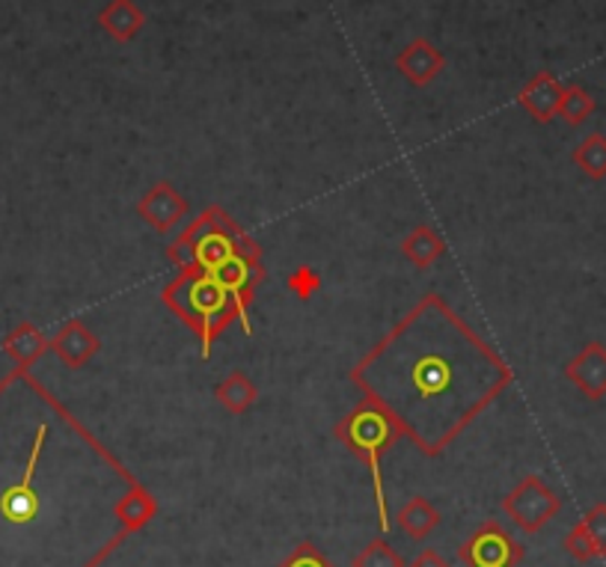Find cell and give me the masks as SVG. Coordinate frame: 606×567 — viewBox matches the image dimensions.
I'll use <instances>...</instances> for the list:
<instances>
[{"mask_svg": "<svg viewBox=\"0 0 606 567\" xmlns=\"http://www.w3.org/2000/svg\"><path fill=\"white\" fill-rule=\"evenodd\" d=\"M515 372L441 294H425L357 366L351 384L437 458L478 413L512 386Z\"/></svg>", "mask_w": 606, "mask_h": 567, "instance_id": "6da1fadb", "label": "cell"}, {"mask_svg": "<svg viewBox=\"0 0 606 567\" xmlns=\"http://www.w3.org/2000/svg\"><path fill=\"white\" fill-rule=\"evenodd\" d=\"M244 256H262V250L221 205H209L200 217L191 220V226L179 232V239L166 250V259L179 271H200L209 276Z\"/></svg>", "mask_w": 606, "mask_h": 567, "instance_id": "7a4b0ae2", "label": "cell"}, {"mask_svg": "<svg viewBox=\"0 0 606 567\" xmlns=\"http://www.w3.org/2000/svg\"><path fill=\"white\" fill-rule=\"evenodd\" d=\"M161 301L166 303V310L173 312L184 327H191L196 333L202 360L212 357L218 338L226 333L230 324L241 321L226 288L214 276L200 274V271H179V276L170 280L164 292H161Z\"/></svg>", "mask_w": 606, "mask_h": 567, "instance_id": "3957f363", "label": "cell"}, {"mask_svg": "<svg viewBox=\"0 0 606 567\" xmlns=\"http://www.w3.org/2000/svg\"><path fill=\"white\" fill-rule=\"evenodd\" d=\"M336 439L349 448L351 455L363 460L375 485V503H377V526L381 531H390V512H386V490H384V458L386 452L395 446V439L402 437V431L390 416H386L377 404L363 398L354 404L333 428Z\"/></svg>", "mask_w": 606, "mask_h": 567, "instance_id": "277c9868", "label": "cell"}, {"mask_svg": "<svg viewBox=\"0 0 606 567\" xmlns=\"http://www.w3.org/2000/svg\"><path fill=\"white\" fill-rule=\"evenodd\" d=\"M503 512L517 529L535 535L562 512V499L542 476H524L503 499Z\"/></svg>", "mask_w": 606, "mask_h": 567, "instance_id": "5b68a950", "label": "cell"}, {"mask_svg": "<svg viewBox=\"0 0 606 567\" xmlns=\"http://www.w3.org/2000/svg\"><path fill=\"white\" fill-rule=\"evenodd\" d=\"M48 425H37V434H33V443H30L28 464H24V473L16 485H10L3 494H0V517L7 523H16V526H24V523H33L42 512V496L37 490V469L39 460H42V452H46L48 439Z\"/></svg>", "mask_w": 606, "mask_h": 567, "instance_id": "8992f818", "label": "cell"}, {"mask_svg": "<svg viewBox=\"0 0 606 567\" xmlns=\"http://www.w3.org/2000/svg\"><path fill=\"white\" fill-rule=\"evenodd\" d=\"M467 567H517L524 561V547L496 520L482 523L458 549Z\"/></svg>", "mask_w": 606, "mask_h": 567, "instance_id": "52a82bcc", "label": "cell"}, {"mask_svg": "<svg viewBox=\"0 0 606 567\" xmlns=\"http://www.w3.org/2000/svg\"><path fill=\"white\" fill-rule=\"evenodd\" d=\"M188 211H191L188 200L170 182L152 184L138 200L140 220H147L158 235H170L188 217Z\"/></svg>", "mask_w": 606, "mask_h": 567, "instance_id": "ba28073f", "label": "cell"}, {"mask_svg": "<svg viewBox=\"0 0 606 567\" xmlns=\"http://www.w3.org/2000/svg\"><path fill=\"white\" fill-rule=\"evenodd\" d=\"M101 338L95 330H90L81 318H69L65 324H60L54 336H51V354H54L65 368L90 366L92 360L99 357Z\"/></svg>", "mask_w": 606, "mask_h": 567, "instance_id": "9c48e42d", "label": "cell"}, {"mask_svg": "<svg viewBox=\"0 0 606 567\" xmlns=\"http://www.w3.org/2000/svg\"><path fill=\"white\" fill-rule=\"evenodd\" d=\"M565 377L586 395L588 402L606 398V345L588 342L577 351V357L565 363Z\"/></svg>", "mask_w": 606, "mask_h": 567, "instance_id": "30bf717a", "label": "cell"}, {"mask_svg": "<svg viewBox=\"0 0 606 567\" xmlns=\"http://www.w3.org/2000/svg\"><path fill=\"white\" fill-rule=\"evenodd\" d=\"M562 547L579 565L606 558V503L592 505L586 517L565 535Z\"/></svg>", "mask_w": 606, "mask_h": 567, "instance_id": "8fae6325", "label": "cell"}, {"mask_svg": "<svg viewBox=\"0 0 606 567\" xmlns=\"http://www.w3.org/2000/svg\"><path fill=\"white\" fill-rule=\"evenodd\" d=\"M395 69L404 74V81L407 83H414V87H428V83L437 81L443 69H446V57H443V51L434 45L432 39L416 37L398 51V57H395Z\"/></svg>", "mask_w": 606, "mask_h": 567, "instance_id": "7c38bea8", "label": "cell"}, {"mask_svg": "<svg viewBox=\"0 0 606 567\" xmlns=\"http://www.w3.org/2000/svg\"><path fill=\"white\" fill-rule=\"evenodd\" d=\"M562 92H565V83H562L556 74L538 72L521 87V92H517V104H521L538 125H547V122H553L559 117Z\"/></svg>", "mask_w": 606, "mask_h": 567, "instance_id": "4fadbf2b", "label": "cell"}, {"mask_svg": "<svg viewBox=\"0 0 606 567\" xmlns=\"http://www.w3.org/2000/svg\"><path fill=\"white\" fill-rule=\"evenodd\" d=\"M147 24V12L134 0H108L99 12V28L120 45H129Z\"/></svg>", "mask_w": 606, "mask_h": 567, "instance_id": "5bb4252c", "label": "cell"}, {"mask_svg": "<svg viewBox=\"0 0 606 567\" xmlns=\"http://www.w3.org/2000/svg\"><path fill=\"white\" fill-rule=\"evenodd\" d=\"M3 351H7V357H10L16 366L30 368L37 366L39 360L51 351V338H48L37 324L21 321V324H16V327L3 336Z\"/></svg>", "mask_w": 606, "mask_h": 567, "instance_id": "9a60e30c", "label": "cell"}, {"mask_svg": "<svg viewBox=\"0 0 606 567\" xmlns=\"http://www.w3.org/2000/svg\"><path fill=\"white\" fill-rule=\"evenodd\" d=\"M398 250H402V256L407 259L411 265L425 271V267H434L443 256H446V241H443V235L434 230V226L420 223V226H414V230L404 235L402 247Z\"/></svg>", "mask_w": 606, "mask_h": 567, "instance_id": "2e32d148", "label": "cell"}, {"mask_svg": "<svg viewBox=\"0 0 606 567\" xmlns=\"http://www.w3.org/2000/svg\"><path fill=\"white\" fill-rule=\"evenodd\" d=\"M117 523H120L122 531H140L143 526H149V520L158 514V503L155 496L149 494L143 485H131L125 494L117 499Z\"/></svg>", "mask_w": 606, "mask_h": 567, "instance_id": "e0dca14e", "label": "cell"}, {"mask_svg": "<svg viewBox=\"0 0 606 567\" xmlns=\"http://www.w3.org/2000/svg\"><path fill=\"white\" fill-rule=\"evenodd\" d=\"M214 398L221 404L223 411L230 413V416H244V413L253 411V404L259 398V386L250 381L248 372H230V375L223 377L221 384L214 386Z\"/></svg>", "mask_w": 606, "mask_h": 567, "instance_id": "ac0fdd59", "label": "cell"}, {"mask_svg": "<svg viewBox=\"0 0 606 567\" xmlns=\"http://www.w3.org/2000/svg\"><path fill=\"white\" fill-rule=\"evenodd\" d=\"M437 526H441V512L425 496H414L398 508V529L411 540H425Z\"/></svg>", "mask_w": 606, "mask_h": 567, "instance_id": "d6986e66", "label": "cell"}, {"mask_svg": "<svg viewBox=\"0 0 606 567\" xmlns=\"http://www.w3.org/2000/svg\"><path fill=\"white\" fill-rule=\"evenodd\" d=\"M570 161L577 166L579 173L592 179V182H604L606 179V134L600 131H592L586 138L579 140L574 152H570Z\"/></svg>", "mask_w": 606, "mask_h": 567, "instance_id": "ffe728a7", "label": "cell"}, {"mask_svg": "<svg viewBox=\"0 0 606 567\" xmlns=\"http://www.w3.org/2000/svg\"><path fill=\"white\" fill-rule=\"evenodd\" d=\"M595 99H592V92L586 87H579V83H570L562 92V104H559V120H565L568 125H583V122L595 113Z\"/></svg>", "mask_w": 606, "mask_h": 567, "instance_id": "44dd1931", "label": "cell"}, {"mask_svg": "<svg viewBox=\"0 0 606 567\" xmlns=\"http://www.w3.org/2000/svg\"><path fill=\"white\" fill-rule=\"evenodd\" d=\"M351 567H407V561L384 538H375L363 547V553L351 558Z\"/></svg>", "mask_w": 606, "mask_h": 567, "instance_id": "7402d4cb", "label": "cell"}, {"mask_svg": "<svg viewBox=\"0 0 606 567\" xmlns=\"http://www.w3.org/2000/svg\"><path fill=\"white\" fill-rule=\"evenodd\" d=\"M276 567H336V565H333L331 558L324 556L322 549L315 547V544L303 540V544H297V547H294Z\"/></svg>", "mask_w": 606, "mask_h": 567, "instance_id": "603a6c76", "label": "cell"}, {"mask_svg": "<svg viewBox=\"0 0 606 567\" xmlns=\"http://www.w3.org/2000/svg\"><path fill=\"white\" fill-rule=\"evenodd\" d=\"M407 567H452L446 558L437 553V549H423V553H416L411 561H407Z\"/></svg>", "mask_w": 606, "mask_h": 567, "instance_id": "cb8c5ba5", "label": "cell"}]
</instances>
